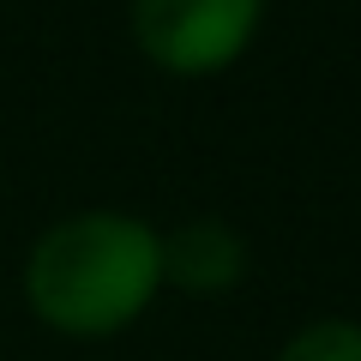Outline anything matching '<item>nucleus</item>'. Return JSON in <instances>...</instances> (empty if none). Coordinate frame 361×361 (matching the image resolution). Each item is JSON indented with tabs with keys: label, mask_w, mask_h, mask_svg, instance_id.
Wrapping results in <instances>:
<instances>
[{
	"label": "nucleus",
	"mask_w": 361,
	"mask_h": 361,
	"mask_svg": "<svg viewBox=\"0 0 361 361\" xmlns=\"http://www.w3.org/2000/svg\"><path fill=\"white\" fill-rule=\"evenodd\" d=\"M271 361H361V319L355 313L301 319L283 343L271 349Z\"/></svg>",
	"instance_id": "nucleus-4"
},
{
	"label": "nucleus",
	"mask_w": 361,
	"mask_h": 361,
	"mask_svg": "<svg viewBox=\"0 0 361 361\" xmlns=\"http://www.w3.org/2000/svg\"><path fill=\"white\" fill-rule=\"evenodd\" d=\"M18 295L61 343H115L163 301V223L127 205L61 211L30 235Z\"/></svg>",
	"instance_id": "nucleus-1"
},
{
	"label": "nucleus",
	"mask_w": 361,
	"mask_h": 361,
	"mask_svg": "<svg viewBox=\"0 0 361 361\" xmlns=\"http://www.w3.org/2000/svg\"><path fill=\"white\" fill-rule=\"evenodd\" d=\"M271 0H127V42L175 85L223 78L253 54Z\"/></svg>",
	"instance_id": "nucleus-2"
},
{
	"label": "nucleus",
	"mask_w": 361,
	"mask_h": 361,
	"mask_svg": "<svg viewBox=\"0 0 361 361\" xmlns=\"http://www.w3.org/2000/svg\"><path fill=\"white\" fill-rule=\"evenodd\" d=\"M247 235L229 217H180L163 229V295H193V301H223L247 283Z\"/></svg>",
	"instance_id": "nucleus-3"
}]
</instances>
